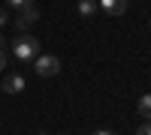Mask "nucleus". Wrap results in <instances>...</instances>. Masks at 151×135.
Listing matches in <instances>:
<instances>
[{
    "instance_id": "obj_1",
    "label": "nucleus",
    "mask_w": 151,
    "mask_h": 135,
    "mask_svg": "<svg viewBox=\"0 0 151 135\" xmlns=\"http://www.w3.org/2000/svg\"><path fill=\"white\" fill-rule=\"evenodd\" d=\"M12 51H15L18 60H36L40 57V39L30 33H21L15 36V42H12Z\"/></svg>"
},
{
    "instance_id": "obj_2",
    "label": "nucleus",
    "mask_w": 151,
    "mask_h": 135,
    "mask_svg": "<svg viewBox=\"0 0 151 135\" xmlns=\"http://www.w3.org/2000/svg\"><path fill=\"white\" fill-rule=\"evenodd\" d=\"M33 69H36V75H42V78H52L60 72V60L55 54H42V57H36L33 60Z\"/></svg>"
},
{
    "instance_id": "obj_3",
    "label": "nucleus",
    "mask_w": 151,
    "mask_h": 135,
    "mask_svg": "<svg viewBox=\"0 0 151 135\" xmlns=\"http://www.w3.org/2000/svg\"><path fill=\"white\" fill-rule=\"evenodd\" d=\"M40 21V9H36V3H27V6H21L18 9V18H15V27L21 30V33H27L33 24Z\"/></svg>"
},
{
    "instance_id": "obj_4",
    "label": "nucleus",
    "mask_w": 151,
    "mask_h": 135,
    "mask_svg": "<svg viewBox=\"0 0 151 135\" xmlns=\"http://www.w3.org/2000/svg\"><path fill=\"white\" fill-rule=\"evenodd\" d=\"M21 90H24V78L18 75V72H12V75L3 78V93H12V96H15V93H21Z\"/></svg>"
},
{
    "instance_id": "obj_5",
    "label": "nucleus",
    "mask_w": 151,
    "mask_h": 135,
    "mask_svg": "<svg viewBox=\"0 0 151 135\" xmlns=\"http://www.w3.org/2000/svg\"><path fill=\"white\" fill-rule=\"evenodd\" d=\"M106 15H124L127 12V0H100Z\"/></svg>"
},
{
    "instance_id": "obj_6",
    "label": "nucleus",
    "mask_w": 151,
    "mask_h": 135,
    "mask_svg": "<svg viewBox=\"0 0 151 135\" xmlns=\"http://www.w3.org/2000/svg\"><path fill=\"white\" fill-rule=\"evenodd\" d=\"M139 117H145L148 123H151V93H145V96H139Z\"/></svg>"
},
{
    "instance_id": "obj_7",
    "label": "nucleus",
    "mask_w": 151,
    "mask_h": 135,
    "mask_svg": "<svg viewBox=\"0 0 151 135\" xmlns=\"http://www.w3.org/2000/svg\"><path fill=\"white\" fill-rule=\"evenodd\" d=\"M94 9H97V3H94V0H79V15H94Z\"/></svg>"
},
{
    "instance_id": "obj_8",
    "label": "nucleus",
    "mask_w": 151,
    "mask_h": 135,
    "mask_svg": "<svg viewBox=\"0 0 151 135\" xmlns=\"http://www.w3.org/2000/svg\"><path fill=\"white\" fill-rule=\"evenodd\" d=\"M9 6H15V9H21V6H27V3H33V0H6Z\"/></svg>"
},
{
    "instance_id": "obj_9",
    "label": "nucleus",
    "mask_w": 151,
    "mask_h": 135,
    "mask_svg": "<svg viewBox=\"0 0 151 135\" xmlns=\"http://www.w3.org/2000/svg\"><path fill=\"white\" fill-rule=\"evenodd\" d=\"M136 135H151V123H142L139 129H136Z\"/></svg>"
},
{
    "instance_id": "obj_10",
    "label": "nucleus",
    "mask_w": 151,
    "mask_h": 135,
    "mask_svg": "<svg viewBox=\"0 0 151 135\" xmlns=\"http://www.w3.org/2000/svg\"><path fill=\"white\" fill-rule=\"evenodd\" d=\"M6 69V51H0V72Z\"/></svg>"
},
{
    "instance_id": "obj_11",
    "label": "nucleus",
    "mask_w": 151,
    "mask_h": 135,
    "mask_svg": "<svg viewBox=\"0 0 151 135\" xmlns=\"http://www.w3.org/2000/svg\"><path fill=\"white\" fill-rule=\"evenodd\" d=\"M3 24H6V12L0 9V27H3Z\"/></svg>"
},
{
    "instance_id": "obj_12",
    "label": "nucleus",
    "mask_w": 151,
    "mask_h": 135,
    "mask_svg": "<svg viewBox=\"0 0 151 135\" xmlns=\"http://www.w3.org/2000/svg\"><path fill=\"white\" fill-rule=\"evenodd\" d=\"M94 135H115V132H109V129H100V132H94Z\"/></svg>"
},
{
    "instance_id": "obj_13",
    "label": "nucleus",
    "mask_w": 151,
    "mask_h": 135,
    "mask_svg": "<svg viewBox=\"0 0 151 135\" xmlns=\"http://www.w3.org/2000/svg\"><path fill=\"white\" fill-rule=\"evenodd\" d=\"M3 45H6V39H3V33H0V51H3Z\"/></svg>"
}]
</instances>
